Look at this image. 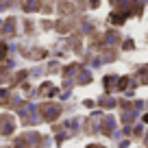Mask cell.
Returning <instances> with one entry per match:
<instances>
[{"label": "cell", "mask_w": 148, "mask_h": 148, "mask_svg": "<svg viewBox=\"0 0 148 148\" xmlns=\"http://www.w3.org/2000/svg\"><path fill=\"white\" fill-rule=\"evenodd\" d=\"M105 89H107V92H116V89H120V81H118L116 76H107V79H105Z\"/></svg>", "instance_id": "1"}, {"label": "cell", "mask_w": 148, "mask_h": 148, "mask_svg": "<svg viewBox=\"0 0 148 148\" xmlns=\"http://www.w3.org/2000/svg\"><path fill=\"white\" fill-rule=\"evenodd\" d=\"M124 20H126V15H124V13H120V15L113 13V15H111V22H113V24H122Z\"/></svg>", "instance_id": "2"}, {"label": "cell", "mask_w": 148, "mask_h": 148, "mask_svg": "<svg viewBox=\"0 0 148 148\" xmlns=\"http://www.w3.org/2000/svg\"><path fill=\"white\" fill-rule=\"evenodd\" d=\"M5 55H7V46H5V44H0V59H2Z\"/></svg>", "instance_id": "3"}, {"label": "cell", "mask_w": 148, "mask_h": 148, "mask_svg": "<svg viewBox=\"0 0 148 148\" xmlns=\"http://www.w3.org/2000/svg\"><path fill=\"white\" fill-rule=\"evenodd\" d=\"M144 122H148V113H146V116H144Z\"/></svg>", "instance_id": "4"}, {"label": "cell", "mask_w": 148, "mask_h": 148, "mask_svg": "<svg viewBox=\"0 0 148 148\" xmlns=\"http://www.w3.org/2000/svg\"><path fill=\"white\" fill-rule=\"evenodd\" d=\"M89 148H102V146H89Z\"/></svg>", "instance_id": "5"}]
</instances>
